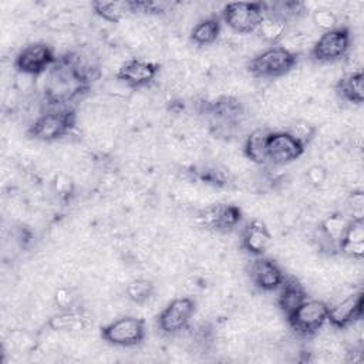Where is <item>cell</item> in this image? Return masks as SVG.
<instances>
[{"label": "cell", "instance_id": "obj_1", "mask_svg": "<svg viewBox=\"0 0 364 364\" xmlns=\"http://www.w3.org/2000/svg\"><path fill=\"white\" fill-rule=\"evenodd\" d=\"M88 85L73 65L64 57H60L48 70L44 97L51 105H64L82 94Z\"/></svg>", "mask_w": 364, "mask_h": 364}, {"label": "cell", "instance_id": "obj_11", "mask_svg": "<svg viewBox=\"0 0 364 364\" xmlns=\"http://www.w3.org/2000/svg\"><path fill=\"white\" fill-rule=\"evenodd\" d=\"M304 152V146L293 138L287 131L270 132L267 142L269 162L273 165H286L299 159Z\"/></svg>", "mask_w": 364, "mask_h": 364}, {"label": "cell", "instance_id": "obj_17", "mask_svg": "<svg viewBox=\"0 0 364 364\" xmlns=\"http://www.w3.org/2000/svg\"><path fill=\"white\" fill-rule=\"evenodd\" d=\"M337 247L347 257L357 259V260L363 259L364 256V220L363 219H351Z\"/></svg>", "mask_w": 364, "mask_h": 364}, {"label": "cell", "instance_id": "obj_21", "mask_svg": "<svg viewBox=\"0 0 364 364\" xmlns=\"http://www.w3.org/2000/svg\"><path fill=\"white\" fill-rule=\"evenodd\" d=\"M48 327L55 331H81L87 327V317L74 309L61 310L48 320Z\"/></svg>", "mask_w": 364, "mask_h": 364}, {"label": "cell", "instance_id": "obj_7", "mask_svg": "<svg viewBox=\"0 0 364 364\" xmlns=\"http://www.w3.org/2000/svg\"><path fill=\"white\" fill-rule=\"evenodd\" d=\"M351 46V34L346 27L324 31L311 48V57L320 63H331L343 58Z\"/></svg>", "mask_w": 364, "mask_h": 364}, {"label": "cell", "instance_id": "obj_32", "mask_svg": "<svg viewBox=\"0 0 364 364\" xmlns=\"http://www.w3.org/2000/svg\"><path fill=\"white\" fill-rule=\"evenodd\" d=\"M306 176L313 186H321L327 181V171L320 165H313L307 169Z\"/></svg>", "mask_w": 364, "mask_h": 364}, {"label": "cell", "instance_id": "obj_25", "mask_svg": "<svg viewBox=\"0 0 364 364\" xmlns=\"http://www.w3.org/2000/svg\"><path fill=\"white\" fill-rule=\"evenodd\" d=\"M94 13L102 20L109 23H118L127 13H132L129 1H94L91 4Z\"/></svg>", "mask_w": 364, "mask_h": 364}, {"label": "cell", "instance_id": "obj_24", "mask_svg": "<svg viewBox=\"0 0 364 364\" xmlns=\"http://www.w3.org/2000/svg\"><path fill=\"white\" fill-rule=\"evenodd\" d=\"M350 222H351V219H347V216H344L341 213L330 215L321 222L320 233L327 243L338 246Z\"/></svg>", "mask_w": 364, "mask_h": 364}, {"label": "cell", "instance_id": "obj_3", "mask_svg": "<svg viewBox=\"0 0 364 364\" xmlns=\"http://www.w3.org/2000/svg\"><path fill=\"white\" fill-rule=\"evenodd\" d=\"M264 14V1H236L223 7L222 18L233 31L239 34H250L256 31Z\"/></svg>", "mask_w": 364, "mask_h": 364}, {"label": "cell", "instance_id": "obj_16", "mask_svg": "<svg viewBox=\"0 0 364 364\" xmlns=\"http://www.w3.org/2000/svg\"><path fill=\"white\" fill-rule=\"evenodd\" d=\"M279 290L280 293L277 297V304L286 317L293 314L307 300V293L303 284H300V282L294 277H284Z\"/></svg>", "mask_w": 364, "mask_h": 364}, {"label": "cell", "instance_id": "obj_26", "mask_svg": "<svg viewBox=\"0 0 364 364\" xmlns=\"http://www.w3.org/2000/svg\"><path fill=\"white\" fill-rule=\"evenodd\" d=\"M266 13L273 14L284 20L286 23L289 20L299 18L306 11V4L303 1L289 0V1H273V3H264Z\"/></svg>", "mask_w": 364, "mask_h": 364}, {"label": "cell", "instance_id": "obj_19", "mask_svg": "<svg viewBox=\"0 0 364 364\" xmlns=\"http://www.w3.org/2000/svg\"><path fill=\"white\" fill-rule=\"evenodd\" d=\"M270 129L267 128H256L253 129L245 142V155L247 159L257 165L269 164V155H267V142L270 136Z\"/></svg>", "mask_w": 364, "mask_h": 364}, {"label": "cell", "instance_id": "obj_18", "mask_svg": "<svg viewBox=\"0 0 364 364\" xmlns=\"http://www.w3.org/2000/svg\"><path fill=\"white\" fill-rule=\"evenodd\" d=\"M206 111L219 122L225 125L236 124L240 117L243 115V105L242 102L230 95H223L210 102L206 107Z\"/></svg>", "mask_w": 364, "mask_h": 364}, {"label": "cell", "instance_id": "obj_22", "mask_svg": "<svg viewBox=\"0 0 364 364\" xmlns=\"http://www.w3.org/2000/svg\"><path fill=\"white\" fill-rule=\"evenodd\" d=\"M220 34V21L218 17H208L200 20L191 30V41L198 46L213 44Z\"/></svg>", "mask_w": 364, "mask_h": 364}, {"label": "cell", "instance_id": "obj_9", "mask_svg": "<svg viewBox=\"0 0 364 364\" xmlns=\"http://www.w3.org/2000/svg\"><path fill=\"white\" fill-rule=\"evenodd\" d=\"M195 307L196 303L191 297H179L172 300L158 316L159 328L169 336L183 331L195 313Z\"/></svg>", "mask_w": 364, "mask_h": 364}, {"label": "cell", "instance_id": "obj_12", "mask_svg": "<svg viewBox=\"0 0 364 364\" xmlns=\"http://www.w3.org/2000/svg\"><path fill=\"white\" fill-rule=\"evenodd\" d=\"M364 294L363 291L353 293L346 299L340 300L334 306L328 307L327 323L336 328H346L358 321L363 316Z\"/></svg>", "mask_w": 364, "mask_h": 364}, {"label": "cell", "instance_id": "obj_30", "mask_svg": "<svg viewBox=\"0 0 364 364\" xmlns=\"http://www.w3.org/2000/svg\"><path fill=\"white\" fill-rule=\"evenodd\" d=\"M198 176L202 181L208 182V183L218 185V186L226 185L228 181H229V175H226V172L223 169H219V168H215V166L202 168L200 171H198Z\"/></svg>", "mask_w": 364, "mask_h": 364}, {"label": "cell", "instance_id": "obj_5", "mask_svg": "<svg viewBox=\"0 0 364 364\" xmlns=\"http://www.w3.org/2000/svg\"><path fill=\"white\" fill-rule=\"evenodd\" d=\"M101 337L118 347H132L145 337V323L134 316H124L101 327Z\"/></svg>", "mask_w": 364, "mask_h": 364}, {"label": "cell", "instance_id": "obj_15", "mask_svg": "<svg viewBox=\"0 0 364 364\" xmlns=\"http://www.w3.org/2000/svg\"><path fill=\"white\" fill-rule=\"evenodd\" d=\"M272 236L266 223L260 219H253L246 225L242 233V246L246 252L255 256H263L270 245Z\"/></svg>", "mask_w": 364, "mask_h": 364}, {"label": "cell", "instance_id": "obj_6", "mask_svg": "<svg viewBox=\"0 0 364 364\" xmlns=\"http://www.w3.org/2000/svg\"><path fill=\"white\" fill-rule=\"evenodd\" d=\"M328 317V306L321 300H306L293 314L287 317L290 327L300 336L316 334Z\"/></svg>", "mask_w": 364, "mask_h": 364}, {"label": "cell", "instance_id": "obj_13", "mask_svg": "<svg viewBox=\"0 0 364 364\" xmlns=\"http://www.w3.org/2000/svg\"><path fill=\"white\" fill-rule=\"evenodd\" d=\"M249 276L253 284L264 291L277 290L284 279V273L279 264L263 256H256V259L250 263Z\"/></svg>", "mask_w": 364, "mask_h": 364}, {"label": "cell", "instance_id": "obj_10", "mask_svg": "<svg viewBox=\"0 0 364 364\" xmlns=\"http://www.w3.org/2000/svg\"><path fill=\"white\" fill-rule=\"evenodd\" d=\"M242 218V210L236 205L215 203L205 206L199 212V222L202 226L216 232H229L233 229Z\"/></svg>", "mask_w": 364, "mask_h": 364}, {"label": "cell", "instance_id": "obj_28", "mask_svg": "<svg viewBox=\"0 0 364 364\" xmlns=\"http://www.w3.org/2000/svg\"><path fill=\"white\" fill-rule=\"evenodd\" d=\"M293 138H296L303 146H306L307 144H310L313 141V138L316 136L317 128L316 125L304 121V119H297L294 121L287 129H286Z\"/></svg>", "mask_w": 364, "mask_h": 364}, {"label": "cell", "instance_id": "obj_2", "mask_svg": "<svg viewBox=\"0 0 364 364\" xmlns=\"http://www.w3.org/2000/svg\"><path fill=\"white\" fill-rule=\"evenodd\" d=\"M296 54L286 47L272 46L255 55L247 70L259 78H274L287 74L296 64Z\"/></svg>", "mask_w": 364, "mask_h": 364}, {"label": "cell", "instance_id": "obj_27", "mask_svg": "<svg viewBox=\"0 0 364 364\" xmlns=\"http://www.w3.org/2000/svg\"><path fill=\"white\" fill-rule=\"evenodd\" d=\"M125 293L131 301L142 304L154 294V284L151 280L146 279H135L128 283Z\"/></svg>", "mask_w": 364, "mask_h": 364}, {"label": "cell", "instance_id": "obj_14", "mask_svg": "<svg viewBox=\"0 0 364 364\" xmlns=\"http://www.w3.org/2000/svg\"><path fill=\"white\" fill-rule=\"evenodd\" d=\"M158 70L159 65L156 63L141 58H132L125 61L119 67L117 78L131 88H139L149 84L155 78Z\"/></svg>", "mask_w": 364, "mask_h": 364}, {"label": "cell", "instance_id": "obj_23", "mask_svg": "<svg viewBox=\"0 0 364 364\" xmlns=\"http://www.w3.org/2000/svg\"><path fill=\"white\" fill-rule=\"evenodd\" d=\"M286 30H287V23L284 20H282L277 16L266 13L260 24L257 26L256 33L263 41L274 46L284 37Z\"/></svg>", "mask_w": 364, "mask_h": 364}, {"label": "cell", "instance_id": "obj_31", "mask_svg": "<svg viewBox=\"0 0 364 364\" xmlns=\"http://www.w3.org/2000/svg\"><path fill=\"white\" fill-rule=\"evenodd\" d=\"M54 301L60 310H71L75 303L74 291L70 287H58L54 293Z\"/></svg>", "mask_w": 364, "mask_h": 364}, {"label": "cell", "instance_id": "obj_20", "mask_svg": "<svg viewBox=\"0 0 364 364\" xmlns=\"http://www.w3.org/2000/svg\"><path fill=\"white\" fill-rule=\"evenodd\" d=\"M337 94L348 102L361 104L364 100V87H363V71L357 70L343 75L336 84Z\"/></svg>", "mask_w": 364, "mask_h": 364}, {"label": "cell", "instance_id": "obj_29", "mask_svg": "<svg viewBox=\"0 0 364 364\" xmlns=\"http://www.w3.org/2000/svg\"><path fill=\"white\" fill-rule=\"evenodd\" d=\"M313 23L324 31H330L333 28L337 27V16L334 14L333 10L330 9H317L314 13H313Z\"/></svg>", "mask_w": 364, "mask_h": 364}, {"label": "cell", "instance_id": "obj_33", "mask_svg": "<svg viewBox=\"0 0 364 364\" xmlns=\"http://www.w3.org/2000/svg\"><path fill=\"white\" fill-rule=\"evenodd\" d=\"M350 208L353 219H363V209H364V196L361 191H354L350 195Z\"/></svg>", "mask_w": 364, "mask_h": 364}, {"label": "cell", "instance_id": "obj_8", "mask_svg": "<svg viewBox=\"0 0 364 364\" xmlns=\"http://www.w3.org/2000/svg\"><path fill=\"white\" fill-rule=\"evenodd\" d=\"M57 61L53 48L43 43H30L20 50L16 57V68L26 75H40L48 71Z\"/></svg>", "mask_w": 364, "mask_h": 364}, {"label": "cell", "instance_id": "obj_4", "mask_svg": "<svg viewBox=\"0 0 364 364\" xmlns=\"http://www.w3.org/2000/svg\"><path fill=\"white\" fill-rule=\"evenodd\" d=\"M75 125V114L70 108L41 114L28 128V135L41 141H55L65 136Z\"/></svg>", "mask_w": 364, "mask_h": 364}]
</instances>
